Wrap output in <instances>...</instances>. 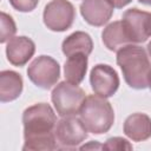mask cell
Instances as JSON below:
<instances>
[{"label": "cell", "instance_id": "cell-18", "mask_svg": "<svg viewBox=\"0 0 151 151\" xmlns=\"http://www.w3.org/2000/svg\"><path fill=\"white\" fill-rule=\"evenodd\" d=\"M104 150H132V145L122 137H112L109 138L105 144H103Z\"/></svg>", "mask_w": 151, "mask_h": 151}, {"label": "cell", "instance_id": "cell-4", "mask_svg": "<svg viewBox=\"0 0 151 151\" xmlns=\"http://www.w3.org/2000/svg\"><path fill=\"white\" fill-rule=\"evenodd\" d=\"M85 98V91L67 80L59 83L53 88L51 96L54 109L60 117L78 113Z\"/></svg>", "mask_w": 151, "mask_h": 151}, {"label": "cell", "instance_id": "cell-8", "mask_svg": "<svg viewBox=\"0 0 151 151\" xmlns=\"http://www.w3.org/2000/svg\"><path fill=\"white\" fill-rule=\"evenodd\" d=\"M126 34L132 42H144L150 37V13L138 8H130L125 11L122 20Z\"/></svg>", "mask_w": 151, "mask_h": 151}, {"label": "cell", "instance_id": "cell-23", "mask_svg": "<svg viewBox=\"0 0 151 151\" xmlns=\"http://www.w3.org/2000/svg\"><path fill=\"white\" fill-rule=\"evenodd\" d=\"M139 2L145 4V5H150V6H151V0H139Z\"/></svg>", "mask_w": 151, "mask_h": 151}, {"label": "cell", "instance_id": "cell-5", "mask_svg": "<svg viewBox=\"0 0 151 151\" xmlns=\"http://www.w3.org/2000/svg\"><path fill=\"white\" fill-rule=\"evenodd\" d=\"M27 76L34 85L44 90H48L59 80L60 66L52 57L40 55L29 64Z\"/></svg>", "mask_w": 151, "mask_h": 151}, {"label": "cell", "instance_id": "cell-15", "mask_svg": "<svg viewBox=\"0 0 151 151\" xmlns=\"http://www.w3.org/2000/svg\"><path fill=\"white\" fill-rule=\"evenodd\" d=\"M63 53L66 57L73 55L76 53H83L88 55L93 50V42L91 37L81 31H77L72 34H70L61 45Z\"/></svg>", "mask_w": 151, "mask_h": 151}, {"label": "cell", "instance_id": "cell-3", "mask_svg": "<svg viewBox=\"0 0 151 151\" xmlns=\"http://www.w3.org/2000/svg\"><path fill=\"white\" fill-rule=\"evenodd\" d=\"M79 116L87 131L94 134L107 132L114 122L111 104L99 94L87 96L80 107Z\"/></svg>", "mask_w": 151, "mask_h": 151}, {"label": "cell", "instance_id": "cell-16", "mask_svg": "<svg viewBox=\"0 0 151 151\" xmlns=\"http://www.w3.org/2000/svg\"><path fill=\"white\" fill-rule=\"evenodd\" d=\"M87 71V55L83 53H76L67 57L64 65V74L67 81L79 85Z\"/></svg>", "mask_w": 151, "mask_h": 151}, {"label": "cell", "instance_id": "cell-22", "mask_svg": "<svg viewBox=\"0 0 151 151\" xmlns=\"http://www.w3.org/2000/svg\"><path fill=\"white\" fill-rule=\"evenodd\" d=\"M146 52H147V54H149V57L151 58V41L147 44V46H146Z\"/></svg>", "mask_w": 151, "mask_h": 151}, {"label": "cell", "instance_id": "cell-7", "mask_svg": "<svg viewBox=\"0 0 151 151\" xmlns=\"http://www.w3.org/2000/svg\"><path fill=\"white\" fill-rule=\"evenodd\" d=\"M55 139L63 147H73L87 138V129L80 118L74 116L63 117L54 129Z\"/></svg>", "mask_w": 151, "mask_h": 151}, {"label": "cell", "instance_id": "cell-2", "mask_svg": "<svg viewBox=\"0 0 151 151\" xmlns=\"http://www.w3.org/2000/svg\"><path fill=\"white\" fill-rule=\"evenodd\" d=\"M117 64L130 87L143 90L149 86L151 64L147 52L143 47L132 44L122 47L117 52Z\"/></svg>", "mask_w": 151, "mask_h": 151}, {"label": "cell", "instance_id": "cell-12", "mask_svg": "<svg viewBox=\"0 0 151 151\" xmlns=\"http://www.w3.org/2000/svg\"><path fill=\"white\" fill-rule=\"evenodd\" d=\"M124 133L133 142H143L151 137V118L145 113H133L124 122Z\"/></svg>", "mask_w": 151, "mask_h": 151}, {"label": "cell", "instance_id": "cell-25", "mask_svg": "<svg viewBox=\"0 0 151 151\" xmlns=\"http://www.w3.org/2000/svg\"><path fill=\"white\" fill-rule=\"evenodd\" d=\"M149 87L151 90V72H150V77H149Z\"/></svg>", "mask_w": 151, "mask_h": 151}, {"label": "cell", "instance_id": "cell-10", "mask_svg": "<svg viewBox=\"0 0 151 151\" xmlns=\"http://www.w3.org/2000/svg\"><path fill=\"white\" fill-rule=\"evenodd\" d=\"M113 8L110 0H84L80 5V13L87 24L103 26L111 19Z\"/></svg>", "mask_w": 151, "mask_h": 151}, {"label": "cell", "instance_id": "cell-13", "mask_svg": "<svg viewBox=\"0 0 151 151\" xmlns=\"http://www.w3.org/2000/svg\"><path fill=\"white\" fill-rule=\"evenodd\" d=\"M22 78L14 71H2L0 73V100L2 103L15 100L22 92Z\"/></svg>", "mask_w": 151, "mask_h": 151}, {"label": "cell", "instance_id": "cell-24", "mask_svg": "<svg viewBox=\"0 0 151 151\" xmlns=\"http://www.w3.org/2000/svg\"><path fill=\"white\" fill-rule=\"evenodd\" d=\"M149 32H150V35H151V13H150V26H149Z\"/></svg>", "mask_w": 151, "mask_h": 151}, {"label": "cell", "instance_id": "cell-19", "mask_svg": "<svg viewBox=\"0 0 151 151\" xmlns=\"http://www.w3.org/2000/svg\"><path fill=\"white\" fill-rule=\"evenodd\" d=\"M39 0H9V4L12 7L19 12H31L33 11Z\"/></svg>", "mask_w": 151, "mask_h": 151}, {"label": "cell", "instance_id": "cell-17", "mask_svg": "<svg viewBox=\"0 0 151 151\" xmlns=\"http://www.w3.org/2000/svg\"><path fill=\"white\" fill-rule=\"evenodd\" d=\"M17 32V26L11 15H8L5 12H1V35H0V42H6L9 39L13 38V35Z\"/></svg>", "mask_w": 151, "mask_h": 151}, {"label": "cell", "instance_id": "cell-1", "mask_svg": "<svg viewBox=\"0 0 151 151\" xmlns=\"http://www.w3.org/2000/svg\"><path fill=\"white\" fill-rule=\"evenodd\" d=\"M24 124V146L25 151L54 150L57 139L54 129L57 118L53 109L45 103L27 107L22 113Z\"/></svg>", "mask_w": 151, "mask_h": 151}, {"label": "cell", "instance_id": "cell-14", "mask_svg": "<svg viewBox=\"0 0 151 151\" xmlns=\"http://www.w3.org/2000/svg\"><path fill=\"white\" fill-rule=\"evenodd\" d=\"M101 37H103L104 45L110 51H118L122 47L131 44V41L126 34V31L124 28V25L119 20L109 24L104 28Z\"/></svg>", "mask_w": 151, "mask_h": 151}, {"label": "cell", "instance_id": "cell-21", "mask_svg": "<svg viewBox=\"0 0 151 151\" xmlns=\"http://www.w3.org/2000/svg\"><path fill=\"white\" fill-rule=\"evenodd\" d=\"M103 149V145H99L98 143H96V142H91L90 144H87V145H84V146H81L80 149L81 150H85V149Z\"/></svg>", "mask_w": 151, "mask_h": 151}, {"label": "cell", "instance_id": "cell-11", "mask_svg": "<svg viewBox=\"0 0 151 151\" xmlns=\"http://www.w3.org/2000/svg\"><path fill=\"white\" fill-rule=\"evenodd\" d=\"M35 45L27 37H13L6 45V55L14 66H24L34 54Z\"/></svg>", "mask_w": 151, "mask_h": 151}, {"label": "cell", "instance_id": "cell-6", "mask_svg": "<svg viewBox=\"0 0 151 151\" xmlns=\"http://www.w3.org/2000/svg\"><path fill=\"white\" fill-rule=\"evenodd\" d=\"M76 9L67 0H52L45 6L44 24L54 32H64L68 29L74 20Z\"/></svg>", "mask_w": 151, "mask_h": 151}, {"label": "cell", "instance_id": "cell-20", "mask_svg": "<svg viewBox=\"0 0 151 151\" xmlns=\"http://www.w3.org/2000/svg\"><path fill=\"white\" fill-rule=\"evenodd\" d=\"M110 1L112 2V5H113L114 7H117V8H122V7L126 6V5H129L132 0H110Z\"/></svg>", "mask_w": 151, "mask_h": 151}, {"label": "cell", "instance_id": "cell-9", "mask_svg": "<svg viewBox=\"0 0 151 151\" xmlns=\"http://www.w3.org/2000/svg\"><path fill=\"white\" fill-rule=\"evenodd\" d=\"M90 83L96 94L109 98L117 92L119 87V77L111 66L98 64L91 70Z\"/></svg>", "mask_w": 151, "mask_h": 151}]
</instances>
